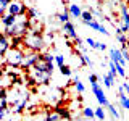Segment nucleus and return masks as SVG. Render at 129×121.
Instances as JSON below:
<instances>
[{"label": "nucleus", "mask_w": 129, "mask_h": 121, "mask_svg": "<svg viewBox=\"0 0 129 121\" xmlns=\"http://www.w3.org/2000/svg\"><path fill=\"white\" fill-rule=\"evenodd\" d=\"M86 44H87V45L90 47V48H94V50H99V42H97L95 39L87 37V39H86Z\"/></svg>", "instance_id": "cd10ccee"}, {"label": "nucleus", "mask_w": 129, "mask_h": 121, "mask_svg": "<svg viewBox=\"0 0 129 121\" xmlns=\"http://www.w3.org/2000/svg\"><path fill=\"white\" fill-rule=\"evenodd\" d=\"M115 66H116V73H118V76H121V78H126V76H127L126 68H124V66H121L119 63H115Z\"/></svg>", "instance_id": "bb28decb"}, {"label": "nucleus", "mask_w": 129, "mask_h": 121, "mask_svg": "<svg viewBox=\"0 0 129 121\" xmlns=\"http://www.w3.org/2000/svg\"><path fill=\"white\" fill-rule=\"evenodd\" d=\"M44 121H63V119H61V116L53 110V111H48L47 113V116L44 118Z\"/></svg>", "instance_id": "6ab92c4d"}, {"label": "nucleus", "mask_w": 129, "mask_h": 121, "mask_svg": "<svg viewBox=\"0 0 129 121\" xmlns=\"http://www.w3.org/2000/svg\"><path fill=\"white\" fill-rule=\"evenodd\" d=\"M81 19H82V23L86 24V23H89V21H92V19H95V18H94V15H92L90 11L87 10V11H82V16H81Z\"/></svg>", "instance_id": "a878e982"}, {"label": "nucleus", "mask_w": 129, "mask_h": 121, "mask_svg": "<svg viewBox=\"0 0 129 121\" xmlns=\"http://www.w3.org/2000/svg\"><path fill=\"white\" fill-rule=\"evenodd\" d=\"M126 5H129V0H126Z\"/></svg>", "instance_id": "e433bc0d"}, {"label": "nucleus", "mask_w": 129, "mask_h": 121, "mask_svg": "<svg viewBox=\"0 0 129 121\" xmlns=\"http://www.w3.org/2000/svg\"><path fill=\"white\" fill-rule=\"evenodd\" d=\"M10 42H11V47L13 48H19V45L24 44V37H11Z\"/></svg>", "instance_id": "393cba45"}, {"label": "nucleus", "mask_w": 129, "mask_h": 121, "mask_svg": "<svg viewBox=\"0 0 129 121\" xmlns=\"http://www.w3.org/2000/svg\"><path fill=\"white\" fill-rule=\"evenodd\" d=\"M73 84H74V87H76V90L79 92V94H82L84 90H86V87H84V84H82V81H81L79 78H74V81H73Z\"/></svg>", "instance_id": "b1692460"}, {"label": "nucleus", "mask_w": 129, "mask_h": 121, "mask_svg": "<svg viewBox=\"0 0 129 121\" xmlns=\"http://www.w3.org/2000/svg\"><path fill=\"white\" fill-rule=\"evenodd\" d=\"M78 58L81 60V65H87V66H90V68L94 66V62H92V60L87 56V53H79Z\"/></svg>", "instance_id": "4be33fe9"}, {"label": "nucleus", "mask_w": 129, "mask_h": 121, "mask_svg": "<svg viewBox=\"0 0 129 121\" xmlns=\"http://www.w3.org/2000/svg\"><path fill=\"white\" fill-rule=\"evenodd\" d=\"M39 55L37 52H32V50H24V58H23V63H21V68L23 70H31L32 66L36 65V62L39 60Z\"/></svg>", "instance_id": "39448f33"}, {"label": "nucleus", "mask_w": 129, "mask_h": 121, "mask_svg": "<svg viewBox=\"0 0 129 121\" xmlns=\"http://www.w3.org/2000/svg\"><path fill=\"white\" fill-rule=\"evenodd\" d=\"M110 62L113 63H119L121 66H126L127 62L123 58V53H121V50L118 48H110Z\"/></svg>", "instance_id": "6e6552de"}, {"label": "nucleus", "mask_w": 129, "mask_h": 121, "mask_svg": "<svg viewBox=\"0 0 129 121\" xmlns=\"http://www.w3.org/2000/svg\"><path fill=\"white\" fill-rule=\"evenodd\" d=\"M68 13H70L71 18H81V16H82V10H81L79 5L71 3V5H68Z\"/></svg>", "instance_id": "f8f14e48"}, {"label": "nucleus", "mask_w": 129, "mask_h": 121, "mask_svg": "<svg viewBox=\"0 0 129 121\" xmlns=\"http://www.w3.org/2000/svg\"><path fill=\"white\" fill-rule=\"evenodd\" d=\"M42 29H44V26H42V23H40L39 19H31V23H29V32L42 34Z\"/></svg>", "instance_id": "ddd939ff"}, {"label": "nucleus", "mask_w": 129, "mask_h": 121, "mask_svg": "<svg viewBox=\"0 0 129 121\" xmlns=\"http://www.w3.org/2000/svg\"><path fill=\"white\" fill-rule=\"evenodd\" d=\"M99 50L105 52V50H107V44H102V42H99Z\"/></svg>", "instance_id": "c9c22d12"}, {"label": "nucleus", "mask_w": 129, "mask_h": 121, "mask_svg": "<svg viewBox=\"0 0 129 121\" xmlns=\"http://www.w3.org/2000/svg\"><path fill=\"white\" fill-rule=\"evenodd\" d=\"M121 53H123V58L129 63V50H127V47H123V48H121Z\"/></svg>", "instance_id": "473e14b6"}, {"label": "nucleus", "mask_w": 129, "mask_h": 121, "mask_svg": "<svg viewBox=\"0 0 129 121\" xmlns=\"http://www.w3.org/2000/svg\"><path fill=\"white\" fill-rule=\"evenodd\" d=\"M99 2H103V0H99Z\"/></svg>", "instance_id": "4c0bfd02"}, {"label": "nucleus", "mask_w": 129, "mask_h": 121, "mask_svg": "<svg viewBox=\"0 0 129 121\" xmlns=\"http://www.w3.org/2000/svg\"><path fill=\"white\" fill-rule=\"evenodd\" d=\"M53 68H55V63L53 62H47L45 55L40 53L39 55V60L36 62V65L31 68V70L39 71V73H47V74H52V73H53Z\"/></svg>", "instance_id": "7ed1b4c3"}, {"label": "nucleus", "mask_w": 129, "mask_h": 121, "mask_svg": "<svg viewBox=\"0 0 129 121\" xmlns=\"http://www.w3.org/2000/svg\"><path fill=\"white\" fill-rule=\"evenodd\" d=\"M86 26H89L90 29H94V31H97V32H100V29H102V26H103V24L100 23L99 19H92V21L86 23Z\"/></svg>", "instance_id": "aec40b11"}, {"label": "nucleus", "mask_w": 129, "mask_h": 121, "mask_svg": "<svg viewBox=\"0 0 129 121\" xmlns=\"http://www.w3.org/2000/svg\"><path fill=\"white\" fill-rule=\"evenodd\" d=\"M0 24H2V23H0ZM0 32H2V31H0Z\"/></svg>", "instance_id": "58836bf2"}, {"label": "nucleus", "mask_w": 129, "mask_h": 121, "mask_svg": "<svg viewBox=\"0 0 129 121\" xmlns=\"http://www.w3.org/2000/svg\"><path fill=\"white\" fill-rule=\"evenodd\" d=\"M55 111L58 113L60 116H61L63 121H70V119H71V113H70V110H68L66 107L63 108L61 105H56V107H55Z\"/></svg>", "instance_id": "4468645a"}, {"label": "nucleus", "mask_w": 129, "mask_h": 121, "mask_svg": "<svg viewBox=\"0 0 129 121\" xmlns=\"http://www.w3.org/2000/svg\"><path fill=\"white\" fill-rule=\"evenodd\" d=\"M16 21H18V16H13V15H8L5 13L0 18V23H2V26H3V29L5 27H11V26H15Z\"/></svg>", "instance_id": "9b49d317"}, {"label": "nucleus", "mask_w": 129, "mask_h": 121, "mask_svg": "<svg viewBox=\"0 0 129 121\" xmlns=\"http://www.w3.org/2000/svg\"><path fill=\"white\" fill-rule=\"evenodd\" d=\"M26 102H27V99H24V100H21L18 105L15 107V110H13V113H21L23 110H24V107H26Z\"/></svg>", "instance_id": "c85d7f7f"}, {"label": "nucleus", "mask_w": 129, "mask_h": 121, "mask_svg": "<svg viewBox=\"0 0 129 121\" xmlns=\"http://www.w3.org/2000/svg\"><path fill=\"white\" fill-rule=\"evenodd\" d=\"M94 110H95V119L105 121V110H103V107H97V108H94Z\"/></svg>", "instance_id": "5701e85b"}, {"label": "nucleus", "mask_w": 129, "mask_h": 121, "mask_svg": "<svg viewBox=\"0 0 129 121\" xmlns=\"http://www.w3.org/2000/svg\"><path fill=\"white\" fill-rule=\"evenodd\" d=\"M55 63L58 65V66H63L64 65V55H55Z\"/></svg>", "instance_id": "2f4dec72"}, {"label": "nucleus", "mask_w": 129, "mask_h": 121, "mask_svg": "<svg viewBox=\"0 0 129 121\" xmlns=\"http://www.w3.org/2000/svg\"><path fill=\"white\" fill-rule=\"evenodd\" d=\"M92 92H94V95H95V99H97V102H99L100 107L107 108L108 105H110L107 95H105V92H103V89L99 86V82H97V84H92Z\"/></svg>", "instance_id": "0eeeda50"}, {"label": "nucleus", "mask_w": 129, "mask_h": 121, "mask_svg": "<svg viewBox=\"0 0 129 121\" xmlns=\"http://www.w3.org/2000/svg\"><path fill=\"white\" fill-rule=\"evenodd\" d=\"M56 19H58V23H61V24H64V23H70L71 16H70V13H68V8L63 11V13L56 15Z\"/></svg>", "instance_id": "a211bd4d"}, {"label": "nucleus", "mask_w": 129, "mask_h": 121, "mask_svg": "<svg viewBox=\"0 0 129 121\" xmlns=\"http://www.w3.org/2000/svg\"><path fill=\"white\" fill-rule=\"evenodd\" d=\"M5 62L10 68H21V63H23V58H24V50L21 48H13L10 47V50L5 53Z\"/></svg>", "instance_id": "f03ea898"}, {"label": "nucleus", "mask_w": 129, "mask_h": 121, "mask_svg": "<svg viewBox=\"0 0 129 121\" xmlns=\"http://www.w3.org/2000/svg\"><path fill=\"white\" fill-rule=\"evenodd\" d=\"M89 81H90V84H97L99 76H97V74H89Z\"/></svg>", "instance_id": "72a5a7b5"}, {"label": "nucleus", "mask_w": 129, "mask_h": 121, "mask_svg": "<svg viewBox=\"0 0 129 121\" xmlns=\"http://www.w3.org/2000/svg\"><path fill=\"white\" fill-rule=\"evenodd\" d=\"M121 87L124 89V94L129 95V82H121Z\"/></svg>", "instance_id": "f704fd0d"}, {"label": "nucleus", "mask_w": 129, "mask_h": 121, "mask_svg": "<svg viewBox=\"0 0 129 121\" xmlns=\"http://www.w3.org/2000/svg\"><path fill=\"white\" fill-rule=\"evenodd\" d=\"M7 13L13 15V16H24V15H27V7L24 5L21 0H13V2L8 5Z\"/></svg>", "instance_id": "20e7f679"}, {"label": "nucleus", "mask_w": 129, "mask_h": 121, "mask_svg": "<svg viewBox=\"0 0 129 121\" xmlns=\"http://www.w3.org/2000/svg\"><path fill=\"white\" fill-rule=\"evenodd\" d=\"M10 47H11L10 37H7L3 32H0V56H5V53L10 50Z\"/></svg>", "instance_id": "1a4fd4ad"}, {"label": "nucleus", "mask_w": 129, "mask_h": 121, "mask_svg": "<svg viewBox=\"0 0 129 121\" xmlns=\"http://www.w3.org/2000/svg\"><path fill=\"white\" fill-rule=\"evenodd\" d=\"M24 47L27 48V50H32V52H40L45 48V40H44L42 34H34V32H27L26 36H24Z\"/></svg>", "instance_id": "f257e3e1"}, {"label": "nucleus", "mask_w": 129, "mask_h": 121, "mask_svg": "<svg viewBox=\"0 0 129 121\" xmlns=\"http://www.w3.org/2000/svg\"><path fill=\"white\" fill-rule=\"evenodd\" d=\"M118 100H119V105L124 108V110L129 111V97L126 94H118Z\"/></svg>", "instance_id": "dca6fc26"}, {"label": "nucleus", "mask_w": 129, "mask_h": 121, "mask_svg": "<svg viewBox=\"0 0 129 121\" xmlns=\"http://www.w3.org/2000/svg\"><path fill=\"white\" fill-rule=\"evenodd\" d=\"M108 111H110V115H111V118H113V121H119L121 119V115H119V111L118 110H116V107H115V105H108Z\"/></svg>", "instance_id": "f3484780"}, {"label": "nucleus", "mask_w": 129, "mask_h": 121, "mask_svg": "<svg viewBox=\"0 0 129 121\" xmlns=\"http://www.w3.org/2000/svg\"><path fill=\"white\" fill-rule=\"evenodd\" d=\"M115 78H113V76L111 74H108V73H107V74H103V86L105 87H113V86H115Z\"/></svg>", "instance_id": "412c9836"}, {"label": "nucleus", "mask_w": 129, "mask_h": 121, "mask_svg": "<svg viewBox=\"0 0 129 121\" xmlns=\"http://www.w3.org/2000/svg\"><path fill=\"white\" fill-rule=\"evenodd\" d=\"M63 32H64V36H66L68 39H78V32H76V29H74V24H73L71 21L70 23H64L63 24Z\"/></svg>", "instance_id": "9d476101"}, {"label": "nucleus", "mask_w": 129, "mask_h": 121, "mask_svg": "<svg viewBox=\"0 0 129 121\" xmlns=\"http://www.w3.org/2000/svg\"><path fill=\"white\" fill-rule=\"evenodd\" d=\"M60 73H61L63 76H71V73H73V70L68 65H63V66H60Z\"/></svg>", "instance_id": "c756f323"}, {"label": "nucleus", "mask_w": 129, "mask_h": 121, "mask_svg": "<svg viewBox=\"0 0 129 121\" xmlns=\"http://www.w3.org/2000/svg\"><path fill=\"white\" fill-rule=\"evenodd\" d=\"M82 116H84L86 119H89V121L95 119V110H94V108H90V107L82 108Z\"/></svg>", "instance_id": "2eb2a0df"}, {"label": "nucleus", "mask_w": 129, "mask_h": 121, "mask_svg": "<svg viewBox=\"0 0 129 121\" xmlns=\"http://www.w3.org/2000/svg\"><path fill=\"white\" fill-rule=\"evenodd\" d=\"M37 10L36 8H27V18L29 19H37Z\"/></svg>", "instance_id": "7c9ffc66"}, {"label": "nucleus", "mask_w": 129, "mask_h": 121, "mask_svg": "<svg viewBox=\"0 0 129 121\" xmlns=\"http://www.w3.org/2000/svg\"><path fill=\"white\" fill-rule=\"evenodd\" d=\"M119 13H121V21H123L119 24V29L124 34H127L129 32V8L126 3H119Z\"/></svg>", "instance_id": "423d86ee"}]
</instances>
